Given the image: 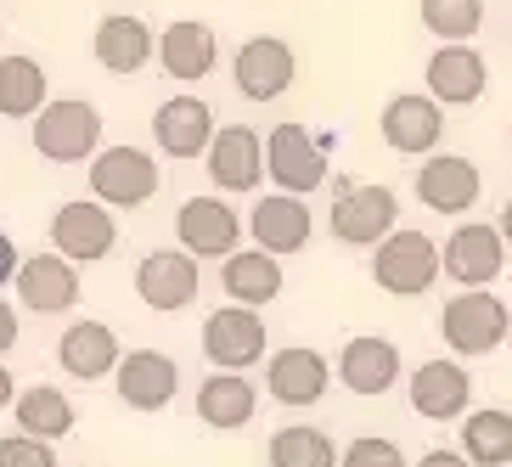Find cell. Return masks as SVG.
Instances as JSON below:
<instances>
[{
	"label": "cell",
	"instance_id": "4",
	"mask_svg": "<svg viewBox=\"0 0 512 467\" xmlns=\"http://www.w3.org/2000/svg\"><path fill=\"white\" fill-rule=\"evenodd\" d=\"M327 147H332V136H316V130L282 119L265 136V181H276V192L310 197L327 181Z\"/></svg>",
	"mask_w": 512,
	"mask_h": 467
},
{
	"label": "cell",
	"instance_id": "20",
	"mask_svg": "<svg viewBox=\"0 0 512 467\" xmlns=\"http://www.w3.org/2000/svg\"><path fill=\"white\" fill-rule=\"evenodd\" d=\"M327 383H332V366L310 344H287L265 361V389H271L276 406H316Z\"/></svg>",
	"mask_w": 512,
	"mask_h": 467
},
{
	"label": "cell",
	"instance_id": "22",
	"mask_svg": "<svg viewBox=\"0 0 512 467\" xmlns=\"http://www.w3.org/2000/svg\"><path fill=\"white\" fill-rule=\"evenodd\" d=\"M411 411L428 422H456L467 417V400H473V372L462 361H422L406 383Z\"/></svg>",
	"mask_w": 512,
	"mask_h": 467
},
{
	"label": "cell",
	"instance_id": "35",
	"mask_svg": "<svg viewBox=\"0 0 512 467\" xmlns=\"http://www.w3.org/2000/svg\"><path fill=\"white\" fill-rule=\"evenodd\" d=\"M0 467H57V451H51V439L0 434Z\"/></svg>",
	"mask_w": 512,
	"mask_h": 467
},
{
	"label": "cell",
	"instance_id": "17",
	"mask_svg": "<svg viewBox=\"0 0 512 467\" xmlns=\"http://www.w3.org/2000/svg\"><path fill=\"white\" fill-rule=\"evenodd\" d=\"M293 74H299V57H293V46L276 40V34H254V40L237 51V62H231V79H237V91L248 96V102H276V96L293 85Z\"/></svg>",
	"mask_w": 512,
	"mask_h": 467
},
{
	"label": "cell",
	"instance_id": "8",
	"mask_svg": "<svg viewBox=\"0 0 512 467\" xmlns=\"http://www.w3.org/2000/svg\"><path fill=\"white\" fill-rule=\"evenodd\" d=\"M271 349V332H265V316L248 310V304H226L203 321V355H209L220 372H248V366L265 361Z\"/></svg>",
	"mask_w": 512,
	"mask_h": 467
},
{
	"label": "cell",
	"instance_id": "23",
	"mask_svg": "<svg viewBox=\"0 0 512 467\" xmlns=\"http://www.w3.org/2000/svg\"><path fill=\"white\" fill-rule=\"evenodd\" d=\"M214 113L203 96H169L158 113H152V141L164 158H197V152H209L214 141Z\"/></svg>",
	"mask_w": 512,
	"mask_h": 467
},
{
	"label": "cell",
	"instance_id": "18",
	"mask_svg": "<svg viewBox=\"0 0 512 467\" xmlns=\"http://www.w3.org/2000/svg\"><path fill=\"white\" fill-rule=\"evenodd\" d=\"M203 158H209V181L220 192H259V181H265V136L248 130V124L214 130Z\"/></svg>",
	"mask_w": 512,
	"mask_h": 467
},
{
	"label": "cell",
	"instance_id": "9",
	"mask_svg": "<svg viewBox=\"0 0 512 467\" xmlns=\"http://www.w3.org/2000/svg\"><path fill=\"white\" fill-rule=\"evenodd\" d=\"M332 237L349 242V248H377V242L389 237L394 226H400V197L389 192V186H344L338 192V203H332Z\"/></svg>",
	"mask_w": 512,
	"mask_h": 467
},
{
	"label": "cell",
	"instance_id": "38",
	"mask_svg": "<svg viewBox=\"0 0 512 467\" xmlns=\"http://www.w3.org/2000/svg\"><path fill=\"white\" fill-rule=\"evenodd\" d=\"M417 467H473V462H467L462 451H428V456H422Z\"/></svg>",
	"mask_w": 512,
	"mask_h": 467
},
{
	"label": "cell",
	"instance_id": "26",
	"mask_svg": "<svg viewBox=\"0 0 512 467\" xmlns=\"http://www.w3.org/2000/svg\"><path fill=\"white\" fill-rule=\"evenodd\" d=\"M91 51H96V62H102L107 74H141V68L152 62V51H158V40H152V29L141 23V17L107 12L102 23H96V34H91Z\"/></svg>",
	"mask_w": 512,
	"mask_h": 467
},
{
	"label": "cell",
	"instance_id": "5",
	"mask_svg": "<svg viewBox=\"0 0 512 467\" xmlns=\"http://www.w3.org/2000/svg\"><path fill=\"white\" fill-rule=\"evenodd\" d=\"M158 186H164V175L152 164V152L141 147H107L91 158V197L107 209H141L158 197Z\"/></svg>",
	"mask_w": 512,
	"mask_h": 467
},
{
	"label": "cell",
	"instance_id": "3",
	"mask_svg": "<svg viewBox=\"0 0 512 467\" xmlns=\"http://www.w3.org/2000/svg\"><path fill=\"white\" fill-rule=\"evenodd\" d=\"M34 152L51 164H91L102 152V113L79 96L46 102L34 113Z\"/></svg>",
	"mask_w": 512,
	"mask_h": 467
},
{
	"label": "cell",
	"instance_id": "12",
	"mask_svg": "<svg viewBox=\"0 0 512 467\" xmlns=\"http://www.w3.org/2000/svg\"><path fill=\"white\" fill-rule=\"evenodd\" d=\"M248 237H254V248H265V254L293 259V254L310 248V237H316V214H310L304 197L271 192V197H259L254 214H248Z\"/></svg>",
	"mask_w": 512,
	"mask_h": 467
},
{
	"label": "cell",
	"instance_id": "2",
	"mask_svg": "<svg viewBox=\"0 0 512 467\" xmlns=\"http://www.w3.org/2000/svg\"><path fill=\"white\" fill-rule=\"evenodd\" d=\"M372 282L394 299H417L439 282V242L417 226H394L372 248Z\"/></svg>",
	"mask_w": 512,
	"mask_h": 467
},
{
	"label": "cell",
	"instance_id": "13",
	"mask_svg": "<svg viewBox=\"0 0 512 467\" xmlns=\"http://www.w3.org/2000/svg\"><path fill=\"white\" fill-rule=\"evenodd\" d=\"M377 130H383L389 152H400V158H422V152H434L439 141H445V107H439L428 91H400V96H389Z\"/></svg>",
	"mask_w": 512,
	"mask_h": 467
},
{
	"label": "cell",
	"instance_id": "30",
	"mask_svg": "<svg viewBox=\"0 0 512 467\" xmlns=\"http://www.w3.org/2000/svg\"><path fill=\"white\" fill-rule=\"evenodd\" d=\"M462 456L473 467H512V411L484 406L462 417Z\"/></svg>",
	"mask_w": 512,
	"mask_h": 467
},
{
	"label": "cell",
	"instance_id": "41",
	"mask_svg": "<svg viewBox=\"0 0 512 467\" xmlns=\"http://www.w3.org/2000/svg\"><path fill=\"white\" fill-rule=\"evenodd\" d=\"M0 34H6V17H0Z\"/></svg>",
	"mask_w": 512,
	"mask_h": 467
},
{
	"label": "cell",
	"instance_id": "40",
	"mask_svg": "<svg viewBox=\"0 0 512 467\" xmlns=\"http://www.w3.org/2000/svg\"><path fill=\"white\" fill-rule=\"evenodd\" d=\"M496 231H501V242H507V248H512V197H507V203H501V214H496Z\"/></svg>",
	"mask_w": 512,
	"mask_h": 467
},
{
	"label": "cell",
	"instance_id": "6",
	"mask_svg": "<svg viewBox=\"0 0 512 467\" xmlns=\"http://www.w3.org/2000/svg\"><path fill=\"white\" fill-rule=\"evenodd\" d=\"M197 287H203V271L186 248H152L136 265V299L158 316H181L197 304Z\"/></svg>",
	"mask_w": 512,
	"mask_h": 467
},
{
	"label": "cell",
	"instance_id": "28",
	"mask_svg": "<svg viewBox=\"0 0 512 467\" xmlns=\"http://www.w3.org/2000/svg\"><path fill=\"white\" fill-rule=\"evenodd\" d=\"M220 287H226L231 304L259 310V304H271L276 293H282V259L265 254V248H237V254H226V265H220Z\"/></svg>",
	"mask_w": 512,
	"mask_h": 467
},
{
	"label": "cell",
	"instance_id": "21",
	"mask_svg": "<svg viewBox=\"0 0 512 467\" xmlns=\"http://www.w3.org/2000/svg\"><path fill=\"white\" fill-rule=\"evenodd\" d=\"M338 383L349 394H361V400H383L400 383V344L394 338H377V332L349 338L344 355H338Z\"/></svg>",
	"mask_w": 512,
	"mask_h": 467
},
{
	"label": "cell",
	"instance_id": "7",
	"mask_svg": "<svg viewBox=\"0 0 512 467\" xmlns=\"http://www.w3.org/2000/svg\"><path fill=\"white\" fill-rule=\"evenodd\" d=\"M51 248H57L62 259H74V265H96V259H107L119 248V220H113V209L96 203V197L62 203V209L51 214Z\"/></svg>",
	"mask_w": 512,
	"mask_h": 467
},
{
	"label": "cell",
	"instance_id": "24",
	"mask_svg": "<svg viewBox=\"0 0 512 467\" xmlns=\"http://www.w3.org/2000/svg\"><path fill=\"white\" fill-rule=\"evenodd\" d=\"M214 62H220V40H214L209 23L181 17V23H169V29L158 34V68H164L175 85H197V79H209Z\"/></svg>",
	"mask_w": 512,
	"mask_h": 467
},
{
	"label": "cell",
	"instance_id": "16",
	"mask_svg": "<svg viewBox=\"0 0 512 467\" xmlns=\"http://www.w3.org/2000/svg\"><path fill=\"white\" fill-rule=\"evenodd\" d=\"M484 91H490V62L467 40H445L428 57V96L439 107H473V102H484Z\"/></svg>",
	"mask_w": 512,
	"mask_h": 467
},
{
	"label": "cell",
	"instance_id": "37",
	"mask_svg": "<svg viewBox=\"0 0 512 467\" xmlns=\"http://www.w3.org/2000/svg\"><path fill=\"white\" fill-rule=\"evenodd\" d=\"M12 276H17V248H12V237L0 231V287L12 282Z\"/></svg>",
	"mask_w": 512,
	"mask_h": 467
},
{
	"label": "cell",
	"instance_id": "11",
	"mask_svg": "<svg viewBox=\"0 0 512 467\" xmlns=\"http://www.w3.org/2000/svg\"><path fill=\"white\" fill-rule=\"evenodd\" d=\"M175 237L192 259H226L242 242V214L226 197H186L175 209Z\"/></svg>",
	"mask_w": 512,
	"mask_h": 467
},
{
	"label": "cell",
	"instance_id": "29",
	"mask_svg": "<svg viewBox=\"0 0 512 467\" xmlns=\"http://www.w3.org/2000/svg\"><path fill=\"white\" fill-rule=\"evenodd\" d=\"M46 102H51V79L40 68V57H29V51L0 57V113L6 119H34Z\"/></svg>",
	"mask_w": 512,
	"mask_h": 467
},
{
	"label": "cell",
	"instance_id": "34",
	"mask_svg": "<svg viewBox=\"0 0 512 467\" xmlns=\"http://www.w3.org/2000/svg\"><path fill=\"white\" fill-rule=\"evenodd\" d=\"M338 467H406V451L383 434H361L338 451Z\"/></svg>",
	"mask_w": 512,
	"mask_h": 467
},
{
	"label": "cell",
	"instance_id": "33",
	"mask_svg": "<svg viewBox=\"0 0 512 467\" xmlns=\"http://www.w3.org/2000/svg\"><path fill=\"white\" fill-rule=\"evenodd\" d=\"M484 23V0H422V29L434 40H473Z\"/></svg>",
	"mask_w": 512,
	"mask_h": 467
},
{
	"label": "cell",
	"instance_id": "15",
	"mask_svg": "<svg viewBox=\"0 0 512 467\" xmlns=\"http://www.w3.org/2000/svg\"><path fill=\"white\" fill-rule=\"evenodd\" d=\"M113 389H119V400L130 411H164L181 394V366L164 349H130L113 366Z\"/></svg>",
	"mask_w": 512,
	"mask_h": 467
},
{
	"label": "cell",
	"instance_id": "32",
	"mask_svg": "<svg viewBox=\"0 0 512 467\" xmlns=\"http://www.w3.org/2000/svg\"><path fill=\"white\" fill-rule=\"evenodd\" d=\"M265 456H271V467H338V445H332V434H321L316 422L276 428Z\"/></svg>",
	"mask_w": 512,
	"mask_h": 467
},
{
	"label": "cell",
	"instance_id": "36",
	"mask_svg": "<svg viewBox=\"0 0 512 467\" xmlns=\"http://www.w3.org/2000/svg\"><path fill=\"white\" fill-rule=\"evenodd\" d=\"M17 344V304H6L0 299V355Z\"/></svg>",
	"mask_w": 512,
	"mask_h": 467
},
{
	"label": "cell",
	"instance_id": "27",
	"mask_svg": "<svg viewBox=\"0 0 512 467\" xmlns=\"http://www.w3.org/2000/svg\"><path fill=\"white\" fill-rule=\"evenodd\" d=\"M259 411V389L248 383V372H214L197 383V417L231 434V428H248Z\"/></svg>",
	"mask_w": 512,
	"mask_h": 467
},
{
	"label": "cell",
	"instance_id": "14",
	"mask_svg": "<svg viewBox=\"0 0 512 467\" xmlns=\"http://www.w3.org/2000/svg\"><path fill=\"white\" fill-rule=\"evenodd\" d=\"M484 192V175L473 158H456V152H434V158H422L417 169V203L428 214H445V220H456V214H467L473 203H479Z\"/></svg>",
	"mask_w": 512,
	"mask_h": 467
},
{
	"label": "cell",
	"instance_id": "1",
	"mask_svg": "<svg viewBox=\"0 0 512 467\" xmlns=\"http://www.w3.org/2000/svg\"><path fill=\"white\" fill-rule=\"evenodd\" d=\"M439 332H445V349L456 361H479V355L507 344L512 310L490 287H456V299H445V310H439Z\"/></svg>",
	"mask_w": 512,
	"mask_h": 467
},
{
	"label": "cell",
	"instance_id": "42",
	"mask_svg": "<svg viewBox=\"0 0 512 467\" xmlns=\"http://www.w3.org/2000/svg\"><path fill=\"white\" fill-rule=\"evenodd\" d=\"M507 147H512V136H507Z\"/></svg>",
	"mask_w": 512,
	"mask_h": 467
},
{
	"label": "cell",
	"instance_id": "19",
	"mask_svg": "<svg viewBox=\"0 0 512 467\" xmlns=\"http://www.w3.org/2000/svg\"><path fill=\"white\" fill-rule=\"evenodd\" d=\"M17 304L29 316H62L79 304V271L74 259H62L57 248L51 254H34L17 265Z\"/></svg>",
	"mask_w": 512,
	"mask_h": 467
},
{
	"label": "cell",
	"instance_id": "31",
	"mask_svg": "<svg viewBox=\"0 0 512 467\" xmlns=\"http://www.w3.org/2000/svg\"><path fill=\"white\" fill-rule=\"evenodd\" d=\"M17 411V434H34V439H68L74 434V400L51 383H34L12 400Z\"/></svg>",
	"mask_w": 512,
	"mask_h": 467
},
{
	"label": "cell",
	"instance_id": "25",
	"mask_svg": "<svg viewBox=\"0 0 512 467\" xmlns=\"http://www.w3.org/2000/svg\"><path fill=\"white\" fill-rule=\"evenodd\" d=\"M119 332L107 327V321H74V327L57 338V361L68 377H79V383H102L113 366H119Z\"/></svg>",
	"mask_w": 512,
	"mask_h": 467
},
{
	"label": "cell",
	"instance_id": "39",
	"mask_svg": "<svg viewBox=\"0 0 512 467\" xmlns=\"http://www.w3.org/2000/svg\"><path fill=\"white\" fill-rule=\"evenodd\" d=\"M12 400H17V383H12V372L0 366V411H12Z\"/></svg>",
	"mask_w": 512,
	"mask_h": 467
},
{
	"label": "cell",
	"instance_id": "10",
	"mask_svg": "<svg viewBox=\"0 0 512 467\" xmlns=\"http://www.w3.org/2000/svg\"><path fill=\"white\" fill-rule=\"evenodd\" d=\"M507 271V242L496 226H456L439 242V276H451L456 287H490Z\"/></svg>",
	"mask_w": 512,
	"mask_h": 467
}]
</instances>
